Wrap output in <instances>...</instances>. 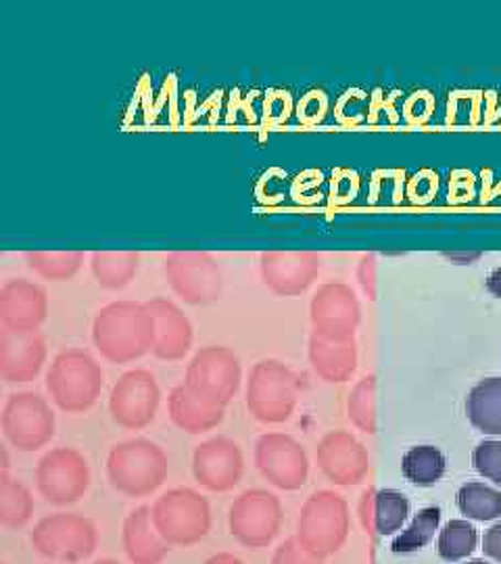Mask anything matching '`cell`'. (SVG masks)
<instances>
[{"label": "cell", "instance_id": "cell-29", "mask_svg": "<svg viewBox=\"0 0 501 564\" xmlns=\"http://www.w3.org/2000/svg\"><path fill=\"white\" fill-rule=\"evenodd\" d=\"M84 256L80 251H30L25 253L28 268L44 281L63 282L80 272Z\"/></svg>", "mask_w": 501, "mask_h": 564}, {"label": "cell", "instance_id": "cell-28", "mask_svg": "<svg viewBox=\"0 0 501 564\" xmlns=\"http://www.w3.org/2000/svg\"><path fill=\"white\" fill-rule=\"evenodd\" d=\"M34 514V498L25 485L0 473V524L4 529H21Z\"/></svg>", "mask_w": 501, "mask_h": 564}, {"label": "cell", "instance_id": "cell-21", "mask_svg": "<svg viewBox=\"0 0 501 564\" xmlns=\"http://www.w3.org/2000/svg\"><path fill=\"white\" fill-rule=\"evenodd\" d=\"M121 544L132 564H161L172 552V545L161 538L153 523L151 506H141L126 517Z\"/></svg>", "mask_w": 501, "mask_h": 564}, {"label": "cell", "instance_id": "cell-42", "mask_svg": "<svg viewBox=\"0 0 501 564\" xmlns=\"http://www.w3.org/2000/svg\"><path fill=\"white\" fill-rule=\"evenodd\" d=\"M2 564H7V563H2Z\"/></svg>", "mask_w": 501, "mask_h": 564}, {"label": "cell", "instance_id": "cell-5", "mask_svg": "<svg viewBox=\"0 0 501 564\" xmlns=\"http://www.w3.org/2000/svg\"><path fill=\"white\" fill-rule=\"evenodd\" d=\"M153 523L167 544L190 547L209 535L211 506L199 491L176 487L153 505Z\"/></svg>", "mask_w": 501, "mask_h": 564}, {"label": "cell", "instance_id": "cell-16", "mask_svg": "<svg viewBox=\"0 0 501 564\" xmlns=\"http://www.w3.org/2000/svg\"><path fill=\"white\" fill-rule=\"evenodd\" d=\"M316 251H268L260 260L261 281L279 297L305 293L320 272Z\"/></svg>", "mask_w": 501, "mask_h": 564}, {"label": "cell", "instance_id": "cell-11", "mask_svg": "<svg viewBox=\"0 0 501 564\" xmlns=\"http://www.w3.org/2000/svg\"><path fill=\"white\" fill-rule=\"evenodd\" d=\"M55 412L39 393H15L2 410L4 440L18 452H39L55 437Z\"/></svg>", "mask_w": 501, "mask_h": 564}, {"label": "cell", "instance_id": "cell-35", "mask_svg": "<svg viewBox=\"0 0 501 564\" xmlns=\"http://www.w3.org/2000/svg\"><path fill=\"white\" fill-rule=\"evenodd\" d=\"M272 564H322V558L309 554L305 547H301L295 538H291L276 547Z\"/></svg>", "mask_w": 501, "mask_h": 564}, {"label": "cell", "instance_id": "cell-24", "mask_svg": "<svg viewBox=\"0 0 501 564\" xmlns=\"http://www.w3.org/2000/svg\"><path fill=\"white\" fill-rule=\"evenodd\" d=\"M307 356L314 372L328 383H342L356 366V351L351 343L342 339H328L312 333Z\"/></svg>", "mask_w": 501, "mask_h": 564}, {"label": "cell", "instance_id": "cell-40", "mask_svg": "<svg viewBox=\"0 0 501 564\" xmlns=\"http://www.w3.org/2000/svg\"><path fill=\"white\" fill-rule=\"evenodd\" d=\"M95 564H120L118 561H111V558H102V561H97Z\"/></svg>", "mask_w": 501, "mask_h": 564}, {"label": "cell", "instance_id": "cell-15", "mask_svg": "<svg viewBox=\"0 0 501 564\" xmlns=\"http://www.w3.org/2000/svg\"><path fill=\"white\" fill-rule=\"evenodd\" d=\"M244 458L241 445L230 437H214L195 447L193 475L200 487L214 494H226L241 484Z\"/></svg>", "mask_w": 501, "mask_h": 564}, {"label": "cell", "instance_id": "cell-20", "mask_svg": "<svg viewBox=\"0 0 501 564\" xmlns=\"http://www.w3.org/2000/svg\"><path fill=\"white\" fill-rule=\"evenodd\" d=\"M153 318V356L163 362H178L193 347V324L182 314L181 307L165 297L144 303Z\"/></svg>", "mask_w": 501, "mask_h": 564}, {"label": "cell", "instance_id": "cell-27", "mask_svg": "<svg viewBox=\"0 0 501 564\" xmlns=\"http://www.w3.org/2000/svg\"><path fill=\"white\" fill-rule=\"evenodd\" d=\"M447 460L435 445H416L403 454L401 473L410 484L428 487L442 481Z\"/></svg>", "mask_w": 501, "mask_h": 564}, {"label": "cell", "instance_id": "cell-4", "mask_svg": "<svg viewBox=\"0 0 501 564\" xmlns=\"http://www.w3.org/2000/svg\"><path fill=\"white\" fill-rule=\"evenodd\" d=\"M299 402L297 375L279 360H261L247 381V410L263 424L291 421Z\"/></svg>", "mask_w": 501, "mask_h": 564}, {"label": "cell", "instance_id": "cell-1", "mask_svg": "<svg viewBox=\"0 0 501 564\" xmlns=\"http://www.w3.org/2000/svg\"><path fill=\"white\" fill-rule=\"evenodd\" d=\"M92 341L111 364H130L153 351V318L144 303L105 305L92 324Z\"/></svg>", "mask_w": 501, "mask_h": 564}, {"label": "cell", "instance_id": "cell-19", "mask_svg": "<svg viewBox=\"0 0 501 564\" xmlns=\"http://www.w3.org/2000/svg\"><path fill=\"white\" fill-rule=\"evenodd\" d=\"M46 362V341L39 330H0V377L7 383H30Z\"/></svg>", "mask_w": 501, "mask_h": 564}, {"label": "cell", "instance_id": "cell-30", "mask_svg": "<svg viewBox=\"0 0 501 564\" xmlns=\"http://www.w3.org/2000/svg\"><path fill=\"white\" fill-rule=\"evenodd\" d=\"M456 502L461 514L472 521L484 523L501 517V491L479 481L461 485Z\"/></svg>", "mask_w": 501, "mask_h": 564}, {"label": "cell", "instance_id": "cell-18", "mask_svg": "<svg viewBox=\"0 0 501 564\" xmlns=\"http://www.w3.org/2000/svg\"><path fill=\"white\" fill-rule=\"evenodd\" d=\"M309 318L314 333L345 341L358 323V305L351 289L339 282L322 284L309 305Z\"/></svg>", "mask_w": 501, "mask_h": 564}, {"label": "cell", "instance_id": "cell-14", "mask_svg": "<svg viewBox=\"0 0 501 564\" xmlns=\"http://www.w3.org/2000/svg\"><path fill=\"white\" fill-rule=\"evenodd\" d=\"M255 466L261 477L282 491H299L309 477L305 447L284 433H265L255 444Z\"/></svg>", "mask_w": 501, "mask_h": 564}, {"label": "cell", "instance_id": "cell-12", "mask_svg": "<svg viewBox=\"0 0 501 564\" xmlns=\"http://www.w3.org/2000/svg\"><path fill=\"white\" fill-rule=\"evenodd\" d=\"M165 276L174 293L188 305H211L224 289L220 263L205 251H176L165 260Z\"/></svg>", "mask_w": 501, "mask_h": 564}, {"label": "cell", "instance_id": "cell-32", "mask_svg": "<svg viewBox=\"0 0 501 564\" xmlns=\"http://www.w3.org/2000/svg\"><path fill=\"white\" fill-rule=\"evenodd\" d=\"M442 523V510L437 506L422 508L421 512L414 517L410 527L401 533L400 538L393 542L391 550L395 554H410L422 550L424 545L431 544L435 538V531Z\"/></svg>", "mask_w": 501, "mask_h": 564}, {"label": "cell", "instance_id": "cell-7", "mask_svg": "<svg viewBox=\"0 0 501 564\" xmlns=\"http://www.w3.org/2000/svg\"><path fill=\"white\" fill-rule=\"evenodd\" d=\"M347 535V506L333 491L312 494L301 508L295 540L316 558L335 554Z\"/></svg>", "mask_w": 501, "mask_h": 564}, {"label": "cell", "instance_id": "cell-2", "mask_svg": "<svg viewBox=\"0 0 501 564\" xmlns=\"http://www.w3.org/2000/svg\"><path fill=\"white\" fill-rule=\"evenodd\" d=\"M170 460L161 445L137 437L111 447L107 458V479L126 498H146L165 484Z\"/></svg>", "mask_w": 501, "mask_h": 564}, {"label": "cell", "instance_id": "cell-34", "mask_svg": "<svg viewBox=\"0 0 501 564\" xmlns=\"http://www.w3.org/2000/svg\"><path fill=\"white\" fill-rule=\"evenodd\" d=\"M472 464H475L479 475L501 487L500 440H487V442L477 445L475 452H472Z\"/></svg>", "mask_w": 501, "mask_h": 564}, {"label": "cell", "instance_id": "cell-8", "mask_svg": "<svg viewBox=\"0 0 501 564\" xmlns=\"http://www.w3.org/2000/svg\"><path fill=\"white\" fill-rule=\"evenodd\" d=\"M281 498L268 489H247L241 494L228 512L230 535L251 550L268 547L281 533Z\"/></svg>", "mask_w": 501, "mask_h": 564}, {"label": "cell", "instance_id": "cell-6", "mask_svg": "<svg viewBox=\"0 0 501 564\" xmlns=\"http://www.w3.org/2000/svg\"><path fill=\"white\" fill-rule=\"evenodd\" d=\"M32 547L48 561L76 564L90 558L99 545V531L92 521L74 512L44 517L30 533Z\"/></svg>", "mask_w": 501, "mask_h": 564}, {"label": "cell", "instance_id": "cell-17", "mask_svg": "<svg viewBox=\"0 0 501 564\" xmlns=\"http://www.w3.org/2000/svg\"><path fill=\"white\" fill-rule=\"evenodd\" d=\"M48 316L46 291L25 279L7 281L0 289V323L7 330L32 333L39 330Z\"/></svg>", "mask_w": 501, "mask_h": 564}, {"label": "cell", "instance_id": "cell-36", "mask_svg": "<svg viewBox=\"0 0 501 564\" xmlns=\"http://www.w3.org/2000/svg\"><path fill=\"white\" fill-rule=\"evenodd\" d=\"M368 398H370L368 383H361L360 387L356 389L351 402H349V414H351V419L360 424V426H363V429L370 426V424H368L370 423V402H368Z\"/></svg>", "mask_w": 501, "mask_h": 564}, {"label": "cell", "instance_id": "cell-33", "mask_svg": "<svg viewBox=\"0 0 501 564\" xmlns=\"http://www.w3.org/2000/svg\"><path fill=\"white\" fill-rule=\"evenodd\" d=\"M477 542L479 535L472 524L461 519L449 521L439 535V556L447 563H458L477 550Z\"/></svg>", "mask_w": 501, "mask_h": 564}, {"label": "cell", "instance_id": "cell-22", "mask_svg": "<svg viewBox=\"0 0 501 564\" xmlns=\"http://www.w3.org/2000/svg\"><path fill=\"white\" fill-rule=\"evenodd\" d=\"M316 460L322 473L337 485L358 484L366 468L360 445L342 431L328 433L322 440L316 449Z\"/></svg>", "mask_w": 501, "mask_h": 564}, {"label": "cell", "instance_id": "cell-37", "mask_svg": "<svg viewBox=\"0 0 501 564\" xmlns=\"http://www.w3.org/2000/svg\"><path fill=\"white\" fill-rule=\"evenodd\" d=\"M482 552L484 556L493 558L495 563L501 564V521L500 523L493 524L484 538H482Z\"/></svg>", "mask_w": 501, "mask_h": 564}, {"label": "cell", "instance_id": "cell-9", "mask_svg": "<svg viewBox=\"0 0 501 564\" xmlns=\"http://www.w3.org/2000/svg\"><path fill=\"white\" fill-rule=\"evenodd\" d=\"M241 360L224 345L200 347L186 368V381L207 402L226 408L241 389Z\"/></svg>", "mask_w": 501, "mask_h": 564}, {"label": "cell", "instance_id": "cell-38", "mask_svg": "<svg viewBox=\"0 0 501 564\" xmlns=\"http://www.w3.org/2000/svg\"><path fill=\"white\" fill-rule=\"evenodd\" d=\"M487 291H489L493 297H500L501 300V265L489 274V279H487Z\"/></svg>", "mask_w": 501, "mask_h": 564}, {"label": "cell", "instance_id": "cell-41", "mask_svg": "<svg viewBox=\"0 0 501 564\" xmlns=\"http://www.w3.org/2000/svg\"><path fill=\"white\" fill-rule=\"evenodd\" d=\"M466 564H489V563H484V561H470V563H466Z\"/></svg>", "mask_w": 501, "mask_h": 564}, {"label": "cell", "instance_id": "cell-13", "mask_svg": "<svg viewBox=\"0 0 501 564\" xmlns=\"http://www.w3.org/2000/svg\"><path fill=\"white\" fill-rule=\"evenodd\" d=\"M161 389L153 372L139 368L121 375L109 398L113 423L126 431H141L155 421L160 410Z\"/></svg>", "mask_w": 501, "mask_h": 564}, {"label": "cell", "instance_id": "cell-39", "mask_svg": "<svg viewBox=\"0 0 501 564\" xmlns=\"http://www.w3.org/2000/svg\"><path fill=\"white\" fill-rule=\"evenodd\" d=\"M203 564H244L242 563L239 556H235V554H228V552H221V554H216V556H211V558H207Z\"/></svg>", "mask_w": 501, "mask_h": 564}, {"label": "cell", "instance_id": "cell-25", "mask_svg": "<svg viewBox=\"0 0 501 564\" xmlns=\"http://www.w3.org/2000/svg\"><path fill=\"white\" fill-rule=\"evenodd\" d=\"M466 416L484 435H501V379L491 377L470 389Z\"/></svg>", "mask_w": 501, "mask_h": 564}, {"label": "cell", "instance_id": "cell-23", "mask_svg": "<svg viewBox=\"0 0 501 564\" xmlns=\"http://www.w3.org/2000/svg\"><path fill=\"white\" fill-rule=\"evenodd\" d=\"M167 410H170L172 423L190 435H200L216 429L226 416V408L207 402L188 384H181L170 393Z\"/></svg>", "mask_w": 501, "mask_h": 564}, {"label": "cell", "instance_id": "cell-3", "mask_svg": "<svg viewBox=\"0 0 501 564\" xmlns=\"http://www.w3.org/2000/svg\"><path fill=\"white\" fill-rule=\"evenodd\" d=\"M102 368L84 349H65L55 356L46 375L51 400L67 414H80L99 402Z\"/></svg>", "mask_w": 501, "mask_h": 564}, {"label": "cell", "instance_id": "cell-26", "mask_svg": "<svg viewBox=\"0 0 501 564\" xmlns=\"http://www.w3.org/2000/svg\"><path fill=\"white\" fill-rule=\"evenodd\" d=\"M141 268L137 251H97L90 258V270L102 289L118 291L134 281Z\"/></svg>", "mask_w": 501, "mask_h": 564}, {"label": "cell", "instance_id": "cell-31", "mask_svg": "<svg viewBox=\"0 0 501 564\" xmlns=\"http://www.w3.org/2000/svg\"><path fill=\"white\" fill-rule=\"evenodd\" d=\"M410 514V500L395 489H381L372 498V527L379 535L397 533Z\"/></svg>", "mask_w": 501, "mask_h": 564}, {"label": "cell", "instance_id": "cell-10", "mask_svg": "<svg viewBox=\"0 0 501 564\" xmlns=\"http://www.w3.org/2000/svg\"><path fill=\"white\" fill-rule=\"evenodd\" d=\"M36 487L48 505L80 502L90 487L88 460L74 447H55L46 452L36 466Z\"/></svg>", "mask_w": 501, "mask_h": 564}]
</instances>
